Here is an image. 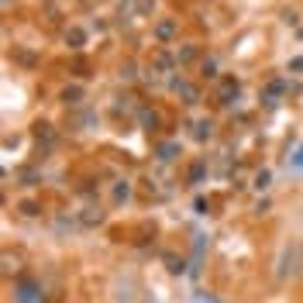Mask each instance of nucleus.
Here are the masks:
<instances>
[{
    "label": "nucleus",
    "mask_w": 303,
    "mask_h": 303,
    "mask_svg": "<svg viewBox=\"0 0 303 303\" xmlns=\"http://www.w3.org/2000/svg\"><path fill=\"white\" fill-rule=\"evenodd\" d=\"M14 296H17V303H45L42 289L35 286V283H31V279H21V283H17Z\"/></svg>",
    "instance_id": "nucleus-1"
},
{
    "label": "nucleus",
    "mask_w": 303,
    "mask_h": 303,
    "mask_svg": "<svg viewBox=\"0 0 303 303\" xmlns=\"http://www.w3.org/2000/svg\"><path fill=\"white\" fill-rule=\"evenodd\" d=\"M83 42H87L83 28H69L66 31V45H69V48H83Z\"/></svg>",
    "instance_id": "nucleus-2"
},
{
    "label": "nucleus",
    "mask_w": 303,
    "mask_h": 303,
    "mask_svg": "<svg viewBox=\"0 0 303 303\" xmlns=\"http://www.w3.org/2000/svg\"><path fill=\"white\" fill-rule=\"evenodd\" d=\"M231 97H238V79H224V83H221V100L228 103Z\"/></svg>",
    "instance_id": "nucleus-3"
},
{
    "label": "nucleus",
    "mask_w": 303,
    "mask_h": 303,
    "mask_svg": "<svg viewBox=\"0 0 303 303\" xmlns=\"http://www.w3.org/2000/svg\"><path fill=\"white\" fill-rule=\"evenodd\" d=\"M155 35H159L162 42H169L176 35V21H159V28H155Z\"/></svg>",
    "instance_id": "nucleus-4"
},
{
    "label": "nucleus",
    "mask_w": 303,
    "mask_h": 303,
    "mask_svg": "<svg viewBox=\"0 0 303 303\" xmlns=\"http://www.w3.org/2000/svg\"><path fill=\"white\" fill-rule=\"evenodd\" d=\"M62 100H66V103H79V100H83V90H79V87H66V90H62Z\"/></svg>",
    "instance_id": "nucleus-5"
},
{
    "label": "nucleus",
    "mask_w": 303,
    "mask_h": 303,
    "mask_svg": "<svg viewBox=\"0 0 303 303\" xmlns=\"http://www.w3.org/2000/svg\"><path fill=\"white\" fill-rule=\"evenodd\" d=\"M35 138H38V142H52V124H42V121H38V124H35Z\"/></svg>",
    "instance_id": "nucleus-6"
},
{
    "label": "nucleus",
    "mask_w": 303,
    "mask_h": 303,
    "mask_svg": "<svg viewBox=\"0 0 303 303\" xmlns=\"http://www.w3.org/2000/svg\"><path fill=\"white\" fill-rule=\"evenodd\" d=\"M176 152H179V145H173V142L159 145V159H176Z\"/></svg>",
    "instance_id": "nucleus-7"
},
{
    "label": "nucleus",
    "mask_w": 303,
    "mask_h": 303,
    "mask_svg": "<svg viewBox=\"0 0 303 303\" xmlns=\"http://www.w3.org/2000/svg\"><path fill=\"white\" fill-rule=\"evenodd\" d=\"M193 128H197V131H193V134H197L200 142H203V138H210V121H197Z\"/></svg>",
    "instance_id": "nucleus-8"
},
{
    "label": "nucleus",
    "mask_w": 303,
    "mask_h": 303,
    "mask_svg": "<svg viewBox=\"0 0 303 303\" xmlns=\"http://www.w3.org/2000/svg\"><path fill=\"white\" fill-rule=\"evenodd\" d=\"M14 59H17V62H24V66H35V56L24 52V48H14Z\"/></svg>",
    "instance_id": "nucleus-9"
},
{
    "label": "nucleus",
    "mask_w": 303,
    "mask_h": 303,
    "mask_svg": "<svg viewBox=\"0 0 303 303\" xmlns=\"http://www.w3.org/2000/svg\"><path fill=\"white\" fill-rule=\"evenodd\" d=\"M255 186H259V189L269 186V173H259V176H255Z\"/></svg>",
    "instance_id": "nucleus-10"
},
{
    "label": "nucleus",
    "mask_w": 303,
    "mask_h": 303,
    "mask_svg": "<svg viewBox=\"0 0 303 303\" xmlns=\"http://www.w3.org/2000/svg\"><path fill=\"white\" fill-rule=\"evenodd\" d=\"M289 69H293V72H300V69H303V56H300V59H293V62H289Z\"/></svg>",
    "instance_id": "nucleus-11"
}]
</instances>
